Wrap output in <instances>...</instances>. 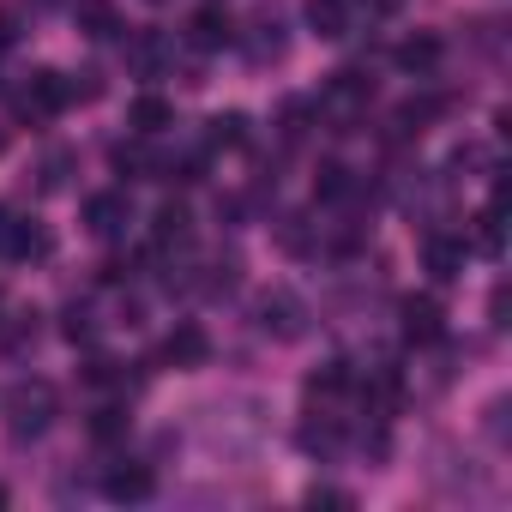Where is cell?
<instances>
[{
	"label": "cell",
	"instance_id": "cell-20",
	"mask_svg": "<svg viewBox=\"0 0 512 512\" xmlns=\"http://www.w3.org/2000/svg\"><path fill=\"white\" fill-rule=\"evenodd\" d=\"M187 223H193V217H187L181 205H163V211H157V241H163V247H169V241H187Z\"/></svg>",
	"mask_w": 512,
	"mask_h": 512
},
{
	"label": "cell",
	"instance_id": "cell-28",
	"mask_svg": "<svg viewBox=\"0 0 512 512\" xmlns=\"http://www.w3.org/2000/svg\"><path fill=\"white\" fill-rule=\"evenodd\" d=\"M7 223H13V217H7V211H0V247H7Z\"/></svg>",
	"mask_w": 512,
	"mask_h": 512
},
{
	"label": "cell",
	"instance_id": "cell-2",
	"mask_svg": "<svg viewBox=\"0 0 512 512\" xmlns=\"http://www.w3.org/2000/svg\"><path fill=\"white\" fill-rule=\"evenodd\" d=\"M127 223H133V199L127 193H91L85 199V229L91 235L115 241V235H127Z\"/></svg>",
	"mask_w": 512,
	"mask_h": 512
},
{
	"label": "cell",
	"instance_id": "cell-9",
	"mask_svg": "<svg viewBox=\"0 0 512 512\" xmlns=\"http://www.w3.org/2000/svg\"><path fill=\"white\" fill-rule=\"evenodd\" d=\"M440 55H446V49H440V37H428V31H416V37L398 43V67L416 73V79H428V73L440 67Z\"/></svg>",
	"mask_w": 512,
	"mask_h": 512
},
{
	"label": "cell",
	"instance_id": "cell-12",
	"mask_svg": "<svg viewBox=\"0 0 512 512\" xmlns=\"http://www.w3.org/2000/svg\"><path fill=\"white\" fill-rule=\"evenodd\" d=\"M374 97V79H362V73H332V85H326V109H362Z\"/></svg>",
	"mask_w": 512,
	"mask_h": 512
},
{
	"label": "cell",
	"instance_id": "cell-21",
	"mask_svg": "<svg viewBox=\"0 0 512 512\" xmlns=\"http://www.w3.org/2000/svg\"><path fill=\"white\" fill-rule=\"evenodd\" d=\"M476 247H482V253H500V205H488V211L476 217Z\"/></svg>",
	"mask_w": 512,
	"mask_h": 512
},
{
	"label": "cell",
	"instance_id": "cell-26",
	"mask_svg": "<svg viewBox=\"0 0 512 512\" xmlns=\"http://www.w3.org/2000/svg\"><path fill=\"white\" fill-rule=\"evenodd\" d=\"M7 43H13V19H7V13H0V49H7Z\"/></svg>",
	"mask_w": 512,
	"mask_h": 512
},
{
	"label": "cell",
	"instance_id": "cell-17",
	"mask_svg": "<svg viewBox=\"0 0 512 512\" xmlns=\"http://www.w3.org/2000/svg\"><path fill=\"white\" fill-rule=\"evenodd\" d=\"M205 127H211L205 139H211V145H229V151H235V145L247 139V115H235V109H229V115H211Z\"/></svg>",
	"mask_w": 512,
	"mask_h": 512
},
{
	"label": "cell",
	"instance_id": "cell-27",
	"mask_svg": "<svg viewBox=\"0 0 512 512\" xmlns=\"http://www.w3.org/2000/svg\"><path fill=\"white\" fill-rule=\"evenodd\" d=\"M368 7H374V13H398V0H368Z\"/></svg>",
	"mask_w": 512,
	"mask_h": 512
},
{
	"label": "cell",
	"instance_id": "cell-5",
	"mask_svg": "<svg viewBox=\"0 0 512 512\" xmlns=\"http://www.w3.org/2000/svg\"><path fill=\"white\" fill-rule=\"evenodd\" d=\"M440 332H446L440 302H434V296H410V302H404V338H410V344H434Z\"/></svg>",
	"mask_w": 512,
	"mask_h": 512
},
{
	"label": "cell",
	"instance_id": "cell-13",
	"mask_svg": "<svg viewBox=\"0 0 512 512\" xmlns=\"http://www.w3.org/2000/svg\"><path fill=\"white\" fill-rule=\"evenodd\" d=\"M49 247H55V235L43 223H7V253H19V260H43Z\"/></svg>",
	"mask_w": 512,
	"mask_h": 512
},
{
	"label": "cell",
	"instance_id": "cell-19",
	"mask_svg": "<svg viewBox=\"0 0 512 512\" xmlns=\"http://www.w3.org/2000/svg\"><path fill=\"white\" fill-rule=\"evenodd\" d=\"M115 169H121L127 181H145V169H151V157H145V145H139V133H133V145H127V139L115 145Z\"/></svg>",
	"mask_w": 512,
	"mask_h": 512
},
{
	"label": "cell",
	"instance_id": "cell-30",
	"mask_svg": "<svg viewBox=\"0 0 512 512\" xmlns=\"http://www.w3.org/2000/svg\"><path fill=\"white\" fill-rule=\"evenodd\" d=\"M151 7H157V0H151Z\"/></svg>",
	"mask_w": 512,
	"mask_h": 512
},
{
	"label": "cell",
	"instance_id": "cell-23",
	"mask_svg": "<svg viewBox=\"0 0 512 512\" xmlns=\"http://www.w3.org/2000/svg\"><path fill=\"white\" fill-rule=\"evenodd\" d=\"M91 434H97V440H115V434H127V410H97Z\"/></svg>",
	"mask_w": 512,
	"mask_h": 512
},
{
	"label": "cell",
	"instance_id": "cell-7",
	"mask_svg": "<svg viewBox=\"0 0 512 512\" xmlns=\"http://www.w3.org/2000/svg\"><path fill=\"white\" fill-rule=\"evenodd\" d=\"M422 260H428V272L446 284V278L464 272V241H458V235H428V241H422Z\"/></svg>",
	"mask_w": 512,
	"mask_h": 512
},
{
	"label": "cell",
	"instance_id": "cell-3",
	"mask_svg": "<svg viewBox=\"0 0 512 512\" xmlns=\"http://www.w3.org/2000/svg\"><path fill=\"white\" fill-rule=\"evenodd\" d=\"M73 97H67V79L61 73H31V85L19 91V115H61Z\"/></svg>",
	"mask_w": 512,
	"mask_h": 512
},
{
	"label": "cell",
	"instance_id": "cell-11",
	"mask_svg": "<svg viewBox=\"0 0 512 512\" xmlns=\"http://www.w3.org/2000/svg\"><path fill=\"white\" fill-rule=\"evenodd\" d=\"M103 488H109V500H145V494L157 488V476H151L145 464H115V470L103 476Z\"/></svg>",
	"mask_w": 512,
	"mask_h": 512
},
{
	"label": "cell",
	"instance_id": "cell-22",
	"mask_svg": "<svg viewBox=\"0 0 512 512\" xmlns=\"http://www.w3.org/2000/svg\"><path fill=\"white\" fill-rule=\"evenodd\" d=\"M344 380H350V374H344V362H326V368H314V374H308V392H314V398H320V392H344Z\"/></svg>",
	"mask_w": 512,
	"mask_h": 512
},
{
	"label": "cell",
	"instance_id": "cell-15",
	"mask_svg": "<svg viewBox=\"0 0 512 512\" xmlns=\"http://www.w3.org/2000/svg\"><path fill=\"white\" fill-rule=\"evenodd\" d=\"M169 55H175V49H169V43H163L157 31H139V37H133V49H127V61H133L139 73H157V67L169 61Z\"/></svg>",
	"mask_w": 512,
	"mask_h": 512
},
{
	"label": "cell",
	"instance_id": "cell-29",
	"mask_svg": "<svg viewBox=\"0 0 512 512\" xmlns=\"http://www.w3.org/2000/svg\"><path fill=\"white\" fill-rule=\"evenodd\" d=\"M0 506H7V488H0Z\"/></svg>",
	"mask_w": 512,
	"mask_h": 512
},
{
	"label": "cell",
	"instance_id": "cell-16",
	"mask_svg": "<svg viewBox=\"0 0 512 512\" xmlns=\"http://www.w3.org/2000/svg\"><path fill=\"white\" fill-rule=\"evenodd\" d=\"M79 25H85L91 37H121V19H115L109 0H85V7H79Z\"/></svg>",
	"mask_w": 512,
	"mask_h": 512
},
{
	"label": "cell",
	"instance_id": "cell-10",
	"mask_svg": "<svg viewBox=\"0 0 512 512\" xmlns=\"http://www.w3.org/2000/svg\"><path fill=\"white\" fill-rule=\"evenodd\" d=\"M169 121H175V109H169V103H163L157 91H145V97H133V109H127V127H133L139 139H157V133H163Z\"/></svg>",
	"mask_w": 512,
	"mask_h": 512
},
{
	"label": "cell",
	"instance_id": "cell-1",
	"mask_svg": "<svg viewBox=\"0 0 512 512\" xmlns=\"http://www.w3.org/2000/svg\"><path fill=\"white\" fill-rule=\"evenodd\" d=\"M7 422H13L19 440H25V434H43V428L55 422V386H49V380H19V386L7 392Z\"/></svg>",
	"mask_w": 512,
	"mask_h": 512
},
{
	"label": "cell",
	"instance_id": "cell-8",
	"mask_svg": "<svg viewBox=\"0 0 512 512\" xmlns=\"http://www.w3.org/2000/svg\"><path fill=\"white\" fill-rule=\"evenodd\" d=\"M229 37H235V25H229V13H223V7H205V13H193V25H187V43H193V49H205V55H211V49H223Z\"/></svg>",
	"mask_w": 512,
	"mask_h": 512
},
{
	"label": "cell",
	"instance_id": "cell-14",
	"mask_svg": "<svg viewBox=\"0 0 512 512\" xmlns=\"http://www.w3.org/2000/svg\"><path fill=\"white\" fill-rule=\"evenodd\" d=\"M308 25H314V37H344L350 31V7L344 0H308Z\"/></svg>",
	"mask_w": 512,
	"mask_h": 512
},
{
	"label": "cell",
	"instance_id": "cell-24",
	"mask_svg": "<svg viewBox=\"0 0 512 512\" xmlns=\"http://www.w3.org/2000/svg\"><path fill=\"white\" fill-rule=\"evenodd\" d=\"M67 338H73V344H85V338H91V308H79V302L67 308Z\"/></svg>",
	"mask_w": 512,
	"mask_h": 512
},
{
	"label": "cell",
	"instance_id": "cell-18",
	"mask_svg": "<svg viewBox=\"0 0 512 512\" xmlns=\"http://www.w3.org/2000/svg\"><path fill=\"white\" fill-rule=\"evenodd\" d=\"M314 193H320V199H350V193H356V181H350V169H344V163H326V169L314 175Z\"/></svg>",
	"mask_w": 512,
	"mask_h": 512
},
{
	"label": "cell",
	"instance_id": "cell-25",
	"mask_svg": "<svg viewBox=\"0 0 512 512\" xmlns=\"http://www.w3.org/2000/svg\"><path fill=\"white\" fill-rule=\"evenodd\" d=\"M314 506H350V494H338V488H314Z\"/></svg>",
	"mask_w": 512,
	"mask_h": 512
},
{
	"label": "cell",
	"instance_id": "cell-6",
	"mask_svg": "<svg viewBox=\"0 0 512 512\" xmlns=\"http://www.w3.org/2000/svg\"><path fill=\"white\" fill-rule=\"evenodd\" d=\"M163 356H169L175 368H199V362L211 356V338H205V326H193V320H187V326H175V332H169V344H163Z\"/></svg>",
	"mask_w": 512,
	"mask_h": 512
},
{
	"label": "cell",
	"instance_id": "cell-4",
	"mask_svg": "<svg viewBox=\"0 0 512 512\" xmlns=\"http://www.w3.org/2000/svg\"><path fill=\"white\" fill-rule=\"evenodd\" d=\"M260 326H266L272 338H284V344L302 338V302H296L290 290H272V296L260 302Z\"/></svg>",
	"mask_w": 512,
	"mask_h": 512
}]
</instances>
